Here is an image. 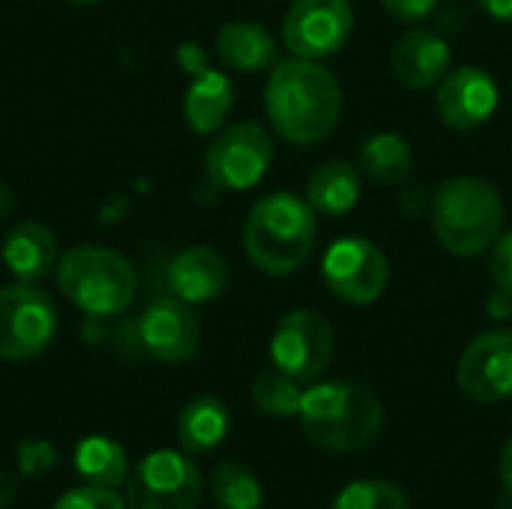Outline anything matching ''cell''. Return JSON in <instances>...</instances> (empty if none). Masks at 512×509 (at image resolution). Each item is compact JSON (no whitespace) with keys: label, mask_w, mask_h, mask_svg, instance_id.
<instances>
[{"label":"cell","mask_w":512,"mask_h":509,"mask_svg":"<svg viewBox=\"0 0 512 509\" xmlns=\"http://www.w3.org/2000/svg\"><path fill=\"white\" fill-rule=\"evenodd\" d=\"M339 78L321 60H279L264 84V114L276 138L294 147L327 141L342 120Z\"/></svg>","instance_id":"6da1fadb"},{"label":"cell","mask_w":512,"mask_h":509,"mask_svg":"<svg viewBox=\"0 0 512 509\" xmlns=\"http://www.w3.org/2000/svg\"><path fill=\"white\" fill-rule=\"evenodd\" d=\"M318 213L306 195L279 189L252 204L243 222L246 258L273 279L294 276L315 252Z\"/></svg>","instance_id":"7a4b0ae2"},{"label":"cell","mask_w":512,"mask_h":509,"mask_svg":"<svg viewBox=\"0 0 512 509\" xmlns=\"http://www.w3.org/2000/svg\"><path fill=\"white\" fill-rule=\"evenodd\" d=\"M507 207L501 189L477 174L444 177L429 201L438 246L453 258H480L501 237Z\"/></svg>","instance_id":"3957f363"},{"label":"cell","mask_w":512,"mask_h":509,"mask_svg":"<svg viewBox=\"0 0 512 509\" xmlns=\"http://www.w3.org/2000/svg\"><path fill=\"white\" fill-rule=\"evenodd\" d=\"M300 426L312 444L330 453H360L384 429L381 399L354 381H315L303 393Z\"/></svg>","instance_id":"277c9868"},{"label":"cell","mask_w":512,"mask_h":509,"mask_svg":"<svg viewBox=\"0 0 512 509\" xmlns=\"http://www.w3.org/2000/svg\"><path fill=\"white\" fill-rule=\"evenodd\" d=\"M54 273L63 297L87 318H117L135 303L138 294V273L132 261L108 246H72L60 255Z\"/></svg>","instance_id":"5b68a950"},{"label":"cell","mask_w":512,"mask_h":509,"mask_svg":"<svg viewBox=\"0 0 512 509\" xmlns=\"http://www.w3.org/2000/svg\"><path fill=\"white\" fill-rule=\"evenodd\" d=\"M276 162L273 129L258 120H237L213 132L204 150V174L222 192H246L258 186Z\"/></svg>","instance_id":"8992f818"},{"label":"cell","mask_w":512,"mask_h":509,"mask_svg":"<svg viewBox=\"0 0 512 509\" xmlns=\"http://www.w3.org/2000/svg\"><path fill=\"white\" fill-rule=\"evenodd\" d=\"M60 315L54 300L27 282L0 288V360L27 363L51 348Z\"/></svg>","instance_id":"52a82bcc"},{"label":"cell","mask_w":512,"mask_h":509,"mask_svg":"<svg viewBox=\"0 0 512 509\" xmlns=\"http://www.w3.org/2000/svg\"><path fill=\"white\" fill-rule=\"evenodd\" d=\"M201 471L189 453L153 450L126 477L129 509H198Z\"/></svg>","instance_id":"ba28073f"},{"label":"cell","mask_w":512,"mask_h":509,"mask_svg":"<svg viewBox=\"0 0 512 509\" xmlns=\"http://www.w3.org/2000/svg\"><path fill=\"white\" fill-rule=\"evenodd\" d=\"M336 333L315 309H291L279 318L270 339V360L279 372L300 384H315L330 369Z\"/></svg>","instance_id":"9c48e42d"},{"label":"cell","mask_w":512,"mask_h":509,"mask_svg":"<svg viewBox=\"0 0 512 509\" xmlns=\"http://www.w3.org/2000/svg\"><path fill=\"white\" fill-rule=\"evenodd\" d=\"M351 0H291L282 15V42L291 57L327 60L345 51L354 36Z\"/></svg>","instance_id":"30bf717a"},{"label":"cell","mask_w":512,"mask_h":509,"mask_svg":"<svg viewBox=\"0 0 512 509\" xmlns=\"http://www.w3.org/2000/svg\"><path fill=\"white\" fill-rule=\"evenodd\" d=\"M321 276L336 300L348 306H369L381 300L390 285V261L366 237H339L324 252Z\"/></svg>","instance_id":"8fae6325"},{"label":"cell","mask_w":512,"mask_h":509,"mask_svg":"<svg viewBox=\"0 0 512 509\" xmlns=\"http://www.w3.org/2000/svg\"><path fill=\"white\" fill-rule=\"evenodd\" d=\"M135 342L144 357L162 366H183L201 348V321L189 303L156 297L135 321Z\"/></svg>","instance_id":"7c38bea8"},{"label":"cell","mask_w":512,"mask_h":509,"mask_svg":"<svg viewBox=\"0 0 512 509\" xmlns=\"http://www.w3.org/2000/svg\"><path fill=\"white\" fill-rule=\"evenodd\" d=\"M456 384L477 405L507 402L512 396V330L474 336L456 363Z\"/></svg>","instance_id":"4fadbf2b"},{"label":"cell","mask_w":512,"mask_h":509,"mask_svg":"<svg viewBox=\"0 0 512 509\" xmlns=\"http://www.w3.org/2000/svg\"><path fill=\"white\" fill-rule=\"evenodd\" d=\"M501 90L492 72L480 66H459L435 87V111L453 132H474L498 111Z\"/></svg>","instance_id":"5bb4252c"},{"label":"cell","mask_w":512,"mask_h":509,"mask_svg":"<svg viewBox=\"0 0 512 509\" xmlns=\"http://www.w3.org/2000/svg\"><path fill=\"white\" fill-rule=\"evenodd\" d=\"M393 75L411 90H435L453 69V48L447 36L432 27H411L399 36L390 54Z\"/></svg>","instance_id":"9a60e30c"},{"label":"cell","mask_w":512,"mask_h":509,"mask_svg":"<svg viewBox=\"0 0 512 509\" xmlns=\"http://www.w3.org/2000/svg\"><path fill=\"white\" fill-rule=\"evenodd\" d=\"M228 282H231L228 261L210 246H189L177 252L165 267L168 294L189 306H204L219 300L228 291Z\"/></svg>","instance_id":"2e32d148"},{"label":"cell","mask_w":512,"mask_h":509,"mask_svg":"<svg viewBox=\"0 0 512 509\" xmlns=\"http://www.w3.org/2000/svg\"><path fill=\"white\" fill-rule=\"evenodd\" d=\"M0 258L6 270L27 285L42 282L60 261L54 231L36 219H21L9 228L0 246Z\"/></svg>","instance_id":"e0dca14e"},{"label":"cell","mask_w":512,"mask_h":509,"mask_svg":"<svg viewBox=\"0 0 512 509\" xmlns=\"http://www.w3.org/2000/svg\"><path fill=\"white\" fill-rule=\"evenodd\" d=\"M216 57L231 72L261 75L279 63V42L258 21H228L216 33Z\"/></svg>","instance_id":"ac0fdd59"},{"label":"cell","mask_w":512,"mask_h":509,"mask_svg":"<svg viewBox=\"0 0 512 509\" xmlns=\"http://www.w3.org/2000/svg\"><path fill=\"white\" fill-rule=\"evenodd\" d=\"M363 171L348 159L321 162L306 180V201L318 216H345L360 204Z\"/></svg>","instance_id":"d6986e66"},{"label":"cell","mask_w":512,"mask_h":509,"mask_svg":"<svg viewBox=\"0 0 512 509\" xmlns=\"http://www.w3.org/2000/svg\"><path fill=\"white\" fill-rule=\"evenodd\" d=\"M192 84L186 90V102H183V114L192 132L198 135H213L225 126L231 108H234V84L228 75L216 72V69H195L192 72Z\"/></svg>","instance_id":"ffe728a7"},{"label":"cell","mask_w":512,"mask_h":509,"mask_svg":"<svg viewBox=\"0 0 512 509\" xmlns=\"http://www.w3.org/2000/svg\"><path fill=\"white\" fill-rule=\"evenodd\" d=\"M231 432V411L219 396L201 393L189 399L177 417V441L183 453L201 456L216 450Z\"/></svg>","instance_id":"44dd1931"},{"label":"cell","mask_w":512,"mask_h":509,"mask_svg":"<svg viewBox=\"0 0 512 509\" xmlns=\"http://www.w3.org/2000/svg\"><path fill=\"white\" fill-rule=\"evenodd\" d=\"M357 168L381 186H396L414 171V147L399 132H375L360 144Z\"/></svg>","instance_id":"7402d4cb"},{"label":"cell","mask_w":512,"mask_h":509,"mask_svg":"<svg viewBox=\"0 0 512 509\" xmlns=\"http://www.w3.org/2000/svg\"><path fill=\"white\" fill-rule=\"evenodd\" d=\"M72 462H75L78 477L90 486L117 489L129 477L126 450L114 438H105V435H90V438L78 441Z\"/></svg>","instance_id":"603a6c76"},{"label":"cell","mask_w":512,"mask_h":509,"mask_svg":"<svg viewBox=\"0 0 512 509\" xmlns=\"http://www.w3.org/2000/svg\"><path fill=\"white\" fill-rule=\"evenodd\" d=\"M213 501L219 509H261L264 507V489L258 477L237 462H225L216 468L210 483Z\"/></svg>","instance_id":"cb8c5ba5"},{"label":"cell","mask_w":512,"mask_h":509,"mask_svg":"<svg viewBox=\"0 0 512 509\" xmlns=\"http://www.w3.org/2000/svg\"><path fill=\"white\" fill-rule=\"evenodd\" d=\"M303 384L294 381L291 375L273 369L255 378L252 384V402L264 417H300V405H303Z\"/></svg>","instance_id":"d4e9b609"},{"label":"cell","mask_w":512,"mask_h":509,"mask_svg":"<svg viewBox=\"0 0 512 509\" xmlns=\"http://www.w3.org/2000/svg\"><path fill=\"white\" fill-rule=\"evenodd\" d=\"M333 509H411V501L390 480H354L336 495Z\"/></svg>","instance_id":"484cf974"},{"label":"cell","mask_w":512,"mask_h":509,"mask_svg":"<svg viewBox=\"0 0 512 509\" xmlns=\"http://www.w3.org/2000/svg\"><path fill=\"white\" fill-rule=\"evenodd\" d=\"M54 509H129L126 501L114 492V489H105V486H78V489H69L57 498Z\"/></svg>","instance_id":"4316f807"},{"label":"cell","mask_w":512,"mask_h":509,"mask_svg":"<svg viewBox=\"0 0 512 509\" xmlns=\"http://www.w3.org/2000/svg\"><path fill=\"white\" fill-rule=\"evenodd\" d=\"M15 462H18L21 477H39V474H48L51 468H57V450L51 441L27 438L15 447Z\"/></svg>","instance_id":"83f0119b"},{"label":"cell","mask_w":512,"mask_h":509,"mask_svg":"<svg viewBox=\"0 0 512 509\" xmlns=\"http://www.w3.org/2000/svg\"><path fill=\"white\" fill-rule=\"evenodd\" d=\"M489 255V276L495 291L512 300V231H501V237L492 243Z\"/></svg>","instance_id":"f1b7e54d"},{"label":"cell","mask_w":512,"mask_h":509,"mask_svg":"<svg viewBox=\"0 0 512 509\" xmlns=\"http://www.w3.org/2000/svg\"><path fill=\"white\" fill-rule=\"evenodd\" d=\"M438 3L441 0H381V9L402 24H420L438 9Z\"/></svg>","instance_id":"f546056e"},{"label":"cell","mask_w":512,"mask_h":509,"mask_svg":"<svg viewBox=\"0 0 512 509\" xmlns=\"http://www.w3.org/2000/svg\"><path fill=\"white\" fill-rule=\"evenodd\" d=\"M483 12H489L495 21L512 24V0H477Z\"/></svg>","instance_id":"4dcf8cb0"},{"label":"cell","mask_w":512,"mask_h":509,"mask_svg":"<svg viewBox=\"0 0 512 509\" xmlns=\"http://www.w3.org/2000/svg\"><path fill=\"white\" fill-rule=\"evenodd\" d=\"M15 492H18V474L0 471V509L15 501Z\"/></svg>","instance_id":"1f68e13d"},{"label":"cell","mask_w":512,"mask_h":509,"mask_svg":"<svg viewBox=\"0 0 512 509\" xmlns=\"http://www.w3.org/2000/svg\"><path fill=\"white\" fill-rule=\"evenodd\" d=\"M498 471H501V483H504L507 495L512 498V435L507 438L504 450H501V462H498Z\"/></svg>","instance_id":"d6a6232c"},{"label":"cell","mask_w":512,"mask_h":509,"mask_svg":"<svg viewBox=\"0 0 512 509\" xmlns=\"http://www.w3.org/2000/svg\"><path fill=\"white\" fill-rule=\"evenodd\" d=\"M489 312H492L495 318H507L512 312V300L510 297H504L501 291H495L492 300H489Z\"/></svg>","instance_id":"836d02e7"},{"label":"cell","mask_w":512,"mask_h":509,"mask_svg":"<svg viewBox=\"0 0 512 509\" xmlns=\"http://www.w3.org/2000/svg\"><path fill=\"white\" fill-rule=\"evenodd\" d=\"M9 207H12V195L0 186V216H6V213H9Z\"/></svg>","instance_id":"e575fe53"},{"label":"cell","mask_w":512,"mask_h":509,"mask_svg":"<svg viewBox=\"0 0 512 509\" xmlns=\"http://www.w3.org/2000/svg\"><path fill=\"white\" fill-rule=\"evenodd\" d=\"M69 3H78V6H93V3H102V0H69Z\"/></svg>","instance_id":"d590c367"}]
</instances>
